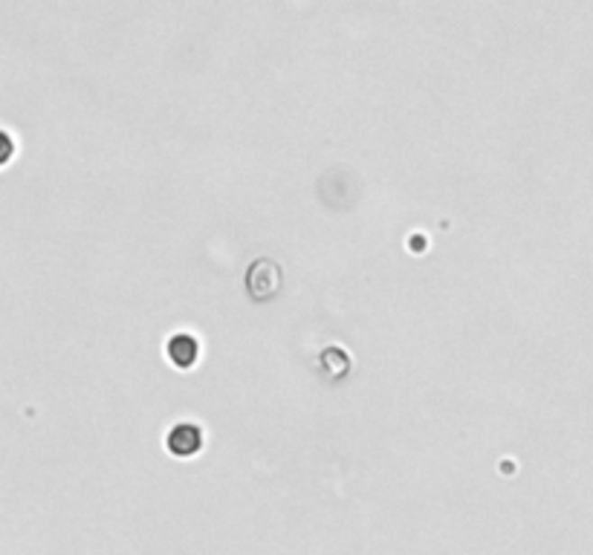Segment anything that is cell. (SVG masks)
Instances as JSON below:
<instances>
[{"label":"cell","mask_w":593,"mask_h":555,"mask_svg":"<svg viewBox=\"0 0 593 555\" xmlns=\"http://www.w3.org/2000/svg\"><path fill=\"white\" fill-rule=\"evenodd\" d=\"M264 269H267V260L255 263V267L250 269V293L255 298H260V293H264V287H260V284H267L269 296L275 293V289H278V269H272L269 275H264Z\"/></svg>","instance_id":"obj_3"},{"label":"cell","mask_w":593,"mask_h":555,"mask_svg":"<svg viewBox=\"0 0 593 555\" xmlns=\"http://www.w3.org/2000/svg\"><path fill=\"white\" fill-rule=\"evenodd\" d=\"M200 446H203V434H200V428H197V425L180 423V425H174V428H171V434H169V449H171L177 457H191L195 451H200Z\"/></svg>","instance_id":"obj_1"},{"label":"cell","mask_w":593,"mask_h":555,"mask_svg":"<svg viewBox=\"0 0 593 555\" xmlns=\"http://www.w3.org/2000/svg\"><path fill=\"white\" fill-rule=\"evenodd\" d=\"M169 356H171V362L177 368L195 365V359H197V339L188 336V332H177V336H171V341H169Z\"/></svg>","instance_id":"obj_2"}]
</instances>
